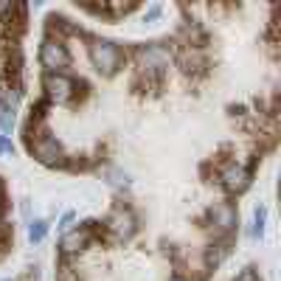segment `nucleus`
<instances>
[{
    "label": "nucleus",
    "instance_id": "f257e3e1",
    "mask_svg": "<svg viewBox=\"0 0 281 281\" xmlns=\"http://www.w3.org/2000/svg\"><path fill=\"white\" fill-rule=\"evenodd\" d=\"M43 88H45V93H48V98L56 101V104H62V107L76 104V98L88 96V82L70 76L68 70H62V73H48V70H45Z\"/></svg>",
    "mask_w": 281,
    "mask_h": 281
},
{
    "label": "nucleus",
    "instance_id": "20e7f679",
    "mask_svg": "<svg viewBox=\"0 0 281 281\" xmlns=\"http://www.w3.org/2000/svg\"><path fill=\"white\" fill-rule=\"evenodd\" d=\"M253 175L247 172L245 163H239L236 158H225L220 163V188L228 194H242L250 186Z\"/></svg>",
    "mask_w": 281,
    "mask_h": 281
},
{
    "label": "nucleus",
    "instance_id": "1a4fd4ad",
    "mask_svg": "<svg viewBox=\"0 0 281 281\" xmlns=\"http://www.w3.org/2000/svg\"><path fill=\"white\" fill-rule=\"evenodd\" d=\"M222 259L225 256L220 253V247H214V245H208L205 250H202V264H205V273H211V270H217L222 264Z\"/></svg>",
    "mask_w": 281,
    "mask_h": 281
},
{
    "label": "nucleus",
    "instance_id": "9b49d317",
    "mask_svg": "<svg viewBox=\"0 0 281 281\" xmlns=\"http://www.w3.org/2000/svg\"><path fill=\"white\" fill-rule=\"evenodd\" d=\"M264 214H267V211L259 205V208H256V214H253V231H250V234H253V239L262 236V231H264Z\"/></svg>",
    "mask_w": 281,
    "mask_h": 281
},
{
    "label": "nucleus",
    "instance_id": "0eeeda50",
    "mask_svg": "<svg viewBox=\"0 0 281 281\" xmlns=\"http://www.w3.org/2000/svg\"><path fill=\"white\" fill-rule=\"evenodd\" d=\"M96 245V236L90 234L88 225H79V228H73L68 231L65 236H62L59 242V253L62 256H73V253H79V250H88V247Z\"/></svg>",
    "mask_w": 281,
    "mask_h": 281
},
{
    "label": "nucleus",
    "instance_id": "f03ea898",
    "mask_svg": "<svg viewBox=\"0 0 281 281\" xmlns=\"http://www.w3.org/2000/svg\"><path fill=\"white\" fill-rule=\"evenodd\" d=\"M28 152L34 155L40 163H45V166H65V146H62V140L53 135V132H43L40 138H31L26 140Z\"/></svg>",
    "mask_w": 281,
    "mask_h": 281
},
{
    "label": "nucleus",
    "instance_id": "4468645a",
    "mask_svg": "<svg viewBox=\"0 0 281 281\" xmlns=\"http://www.w3.org/2000/svg\"><path fill=\"white\" fill-rule=\"evenodd\" d=\"M169 281H186V279H183V276H172Z\"/></svg>",
    "mask_w": 281,
    "mask_h": 281
},
{
    "label": "nucleus",
    "instance_id": "9d476101",
    "mask_svg": "<svg viewBox=\"0 0 281 281\" xmlns=\"http://www.w3.org/2000/svg\"><path fill=\"white\" fill-rule=\"evenodd\" d=\"M45 234H48V222H45V220H37L34 225L28 228V239H31L34 245H37V242H43Z\"/></svg>",
    "mask_w": 281,
    "mask_h": 281
},
{
    "label": "nucleus",
    "instance_id": "39448f33",
    "mask_svg": "<svg viewBox=\"0 0 281 281\" xmlns=\"http://www.w3.org/2000/svg\"><path fill=\"white\" fill-rule=\"evenodd\" d=\"M40 65H43L48 73H62L65 68H70V53H68V48L62 45V40L45 37L43 45H40Z\"/></svg>",
    "mask_w": 281,
    "mask_h": 281
},
{
    "label": "nucleus",
    "instance_id": "423d86ee",
    "mask_svg": "<svg viewBox=\"0 0 281 281\" xmlns=\"http://www.w3.org/2000/svg\"><path fill=\"white\" fill-rule=\"evenodd\" d=\"M208 217L211 225H217V234H236V222H239V211L234 202H220V205H208Z\"/></svg>",
    "mask_w": 281,
    "mask_h": 281
},
{
    "label": "nucleus",
    "instance_id": "7ed1b4c3",
    "mask_svg": "<svg viewBox=\"0 0 281 281\" xmlns=\"http://www.w3.org/2000/svg\"><path fill=\"white\" fill-rule=\"evenodd\" d=\"M88 53H90V62H93L101 73H104L107 79H110V76H115V73H118V68L124 65L121 45L110 43V40H96V43L88 48Z\"/></svg>",
    "mask_w": 281,
    "mask_h": 281
},
{
    "label": "nucleus",
    "instance_id": "6e6552de",
    "mask_svg": "<svg viewBox=\"0 0 281 281\" xmlns=\"http://www.w3.org/2000/svg\"><path fill=\"white\" fill-rule=\"evenodd\" d=\"M138 62L143 70H152V68H166V62L172 59V51L166 45H158V43H146V45H138Z\"/></svg>",
    "mask_w": 281,
    "mask_h": 281
},
{
    "label": "nucleus",
    "instance_id": "ddd939ff",
    "mask_svg": "<svg viewBox=\"0 0 281 281\" xmlns=\"http://www.w3.org/2000/svg\"><path fill=\"white\" fill-rule=\"evenodd\" d=\"M160 14H163V6H160V3H155V6H149V9L143 11V20H146V23H152V20H158Z\"/></svg>",
    "mask_w": 281,
    "mask_h": 281
},
{
    "label": "nucleus",
    "instance_id": "f8f14e48",
    "mask_svg": "<svg viewBox=\"0 0 281 281\" xmlns=\"http://www.w3.org/2000/svg\"><path fill=\"white\" fill-rule=\"evenodd\" d=\"M11 127H14V113H11L9 107H6V110L0 113V130H3L6 135H9V132H11Z\"/></svg>",
    "mask_w": 281,
    "mask_h": 281
}]
</instances>
